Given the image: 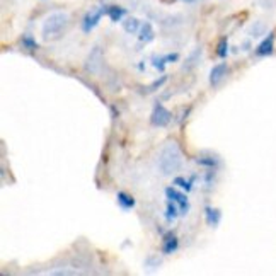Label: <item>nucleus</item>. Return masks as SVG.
Returning <instances> with one entry per match:
<instances>
[{"label":"nucleus","instance_id":"obj_1","mask_svg":"<svg viewBox=\"0 0 276 276\" xmlns=\"http://www.w3.org/2000/svg\"><path fill=\"white\" fill-rule=\"evenodd\" d=\"M182 166V153L181 148L174 140H169L162 145L161 152L157 155V167L164 176H171L181 169Z\"/></svg>","mask_w":276,"mask_h":276},{"label":"nucleus","instance_id":"obj_2","mask_svg":"<svg viewBox=\"0 0 276 276\" xmlns=\"http://www.w3.org/2000/svg\"><path fill=\"white\" fill-rule=\"evenodd\" d=\"M70 22V16L67 12H53L50 14L48 17L43 22V27H41V32H43L45 40H53L58 38L62 32L67 29Z\"/></svg>","mask_w":276,"mask_h":276},{"label":"nucleus","instance_id":"obj_3","mask_svg":"<svg viewBox=\"0 0 276 276\" xmlns=\"http://www.w3.org/2000/svg\"><path fill=\"white\" fill-rule=\"evenodd\" d=\"M104 14H107V7H94V9H91V11L86 14L84 21H82V29L86 31V32H91L97 24H99L101 17L104 16Z\"/></svg>","mask_w":276,"mask_h":276},{"label":"nucleus","instance_id":"obj_4","mask_svg":"<svg viewBox=\"0 0 276 276\" xmlns=\"http://www.w3.org/2000/svg\"><path fill=\"white\" fill-rule=\"evenodd\" d=\"M102 62H104V58H102V50L99 46H94V48L91 50V53H89V57L86 60V70L89 73H99L101 72V67H102Z\"/></svg>","mask_w":276,"mask_h":276},{"label":"nucleus","instance_id":"obj_5","mask_svg":"<svg viewBox=\"0 0 276 276\" xmlns=\"http://www.w3.org/2000/svg\"><path fill=\"white\" fill-rule=\"evenodd\" d=\"M171 113L167 107H164L162 104H155L153 106V111L150 114V123L153 126H159V128H162V126H167L171 123Z\"/></svg>","mask_w":276,"mask_h":276},{"label":"nucleus","instance_id":"obj_6","mask_svg":"<svg viewBox=\"0 0 276 276\" xmlns=\"http://www.w3.org/2000/svg\"><path fill=\"white\" fill-rule=\"evenodd\" d=\"M166 196H167V200L174 201L177 207H179L181 215H186V213L189 212V203H188V198H186L184 193L177 191L176 188H167L166 189Z\"/></svg>","mask_w":276,"mask_h":276},{"label":"nucleus","instance_id":"obj_7","mask_svg":"<svg viewBox=\"0 0 276 276\" xmlns=\"http://www.w3.org/2000/svg\"><path fill=\"white\" fill-rule=\"evenodd\" d=\"M273 50H274V34L269 32L256 48V55H259V57H268V55L273 53Z\"/></svg>","mask_w":276,"mask_h":276},{"label":"nucleus","instance_id":"obj_8","mask_svg":"<svg viewBox=\"0 0 276 276\" xmlns=\"http://www.w3.org/2000/svg\"><path fill=\"white\" fill-rule=\"evenodd\" d=\"M227 72H228L227 63L215 65V67L212 68V72H210V84H212V86H218V84L222 82L223 78H225Z\"/></svg>","mask_w":276,"mask_h":276},{"label":"nucleus","instance_id":"obj_9","mask_svg":"<svg viewBox=\"0 0 276 276\" xmlns=\"http://www.w3.org/2000/svg\"><path fill=\"white\" fill-rule=\"evenodd\" d=\"M153 38H155V32H153L152 24L150 22H143L138 31V40L142 43H150V41H153Z\"/></svg>","mask_w":276,"mask_h":276},{"label":"nucleus","instance_id":"obj_10","mask_svg":"<svg viewBox=\"0 0 276 276\" xmlns=\"http://www.w3.org/2000/svg\"><path fill=\"white\" fill-rule=\"evenodd\" d=\"M179 55L177 53H171V55H166V57H153V67H155L159 72H162L166 68V63H171V62H176Z\"/></svg>","mask_w":276,"mask_h":276},{"label":"nucleus","instance_id":"obj_11","mask_svg":"<svg viewBox=\"0 0 276 276\" xmlns=\"http://www.w3.org/2000/svg\"><path fill=\"white\" fill-rule=\"evenodd\" d=\"M205 217H207V223L210 227H217L220 223V210L217 208H212V207H207L205 208Z\"/></svg>","mask_w":276,"mask_h":276},{"label":"nucleus","instance_id":"obj_12","mask_svg":"<svg viewBox=\"0 0 276 276\" xmlns=\"http://www.w3.org/2000/svg\"><path fill=\"white\" fill-rule=\"evenodd\" d=\"M116 200H118L120 207L123 210H130V208L135 207V198H133V196H130V194H126L125 191H120V193L116 194Z\"/></svg>","mask_w":276,"mask_h":276},{"label":"nucleus","instance_id":"obj_13","mask_svg":"<svg viewBox=\"0 0 276 276\" xmlns=\"http://www.w3.org/2000/svg\"><path fill=\"white\" fill-rule=\"evenodd\" d=\"M125 14H126V9L123 7H118V6L107 7V16H109V19L113 22H120L125 17Z\"/></svg>","mask_w":276,"mask_h":276},{"label":"nucleus","instance_id":"obj_14","mask_svg":"<svg viewBox=\"0 0 276 276\" xmlns=\"http://www.w3.org/2000/svg\"><path fill=\"white\" fill-rule=\"evenodd\" d=\"M140 21L137 19V17H128L125 22H123V29L125 32H128V34H135V32L140 31Z\"/></svg>","mask_w":276,"mask_h":276},{"label":"nucleus","instance_id":"obj_15","mask_svg":"<svg viewBox=\"0 0 276 276\" xmlns=\"http://www.w3.org/2000/svg\"><path fill=\"white\" fill-rule=\"evenodd\" d=\"M177 246H179V242H177V239L174 235H169L164 241V246H162V252L164 254H172V252L177 251Z\"/></svg>","mask_w":276,"mask_h":276},{"label":"nucleus","instance_id":"obj_16","mask_svg":"<svg viewBox=\"0 0 276 276\" xmlns=\"http://www.w3.org/2000/svg\"><path fill=\"white\" fill-rule=\"evenodd\" d=\"M200 60H201V48H196L193 53L189 55L188 60H186V63H184V70H191V68H194L196 65L200 63Z\"/></svg>","mask_w":276,"mask_h":276},{"label":"nucleus","instance_id":"obj_17","mask_svg":"<svg viewBox=\"0 0 276 276\" xmlns=\"http://www.w3.org/2000/svg\"><path fill=\"white\" fill-rule=\"evenodd\" d=\"M266 31H268V29H266L264 22L257 21V22H254V24L249 27V36H251V38H261V36H263Z\"/></svg>","mask_w":276,"mask_h":276},{"label":"nucleus","instance_id":"obj_18","mask_svg":"<svg viewBox=\"0 0 276 276\" xmlns=\"http://www.w3.org/2000/svg\"><path fill=\"white\" fill-rule=\"evenodd\" d=\"M177 215H181L179 212V207L174 203V201H167V210H166V218L169 220V222H172L174 218H177Z\"/></svg>","mask_w":276,"mask_h":276},{"label":"nucleus","instance_id":"obj_19","mask_svg":"<svg viewBox=\"0 0 276 276\" xmlns=\"http://www.w3.org/2000/svg\"><path fill=\"white\" fill-rule=\"evenodd\" d=\"M227 53H228V41H227V38H223V40H220V43H218L217 55L220 58H225Z\"/></svg>","mask_w":276,"mask_h":276},{"label":"nucleus","instance_id":"obj_20","mask_svg":"<svg viewBox=\"0 0 276 276\" xmlns=\"http://www.w3.org/2000/svg\"><path fill=\"white\" fill-rule=\"evenodd\" d=\"M174 184L179 186V188L184 189V191H191V188H193V181H186L184 177H176Z\"/></svg>","mask_w":276,"mask_h":276},{"label":"nucleus","instance_id":"obj_21","mask_svg":"<svg viewBox=\"0 0 276 276\" xmlns=\"http://www.w3.org/2000/svg\"><path fill=\"white\" fill-rule=\"evenodd\" d=\"M196 162L201 164V166H207V167H217L218 166V161L217 159H213V157H198L196 159Z\"/></svg>","mask_w":276,"mask_h":276},{"label":"nucleus","instance_id":"obj_22","mask_svg":"<svg viewBox=\"0 0 276 276\" xmlns=\"http://www.w3.org/2000/svg\"><path fill=\"white\" fill-rule=\"evenodd\" d=\"M45 274H78V271L77 269H63V268H60V269L46 271Z\"/></svg>","mask_w":276,"mask_h":276},{"label":"nucleus","instance_id":"obj_23","mask_svg":"<svg viewBox=\"0 0 276 276\" xmlns=\"http://www.w3.org/2000/svg\"><path fill=\"white\" fill-rule=\"evenodd\" d=\"M22 45H24L27 50H34L36 46H38V43H36L31 36H22Z\"/></svg>","mask_w":276,"mask_h":276},{"label":"nucleus","instance_id":"obj_24","mask_svg":"<svg viewBox=\"0 0 276 276\" xmlns=\"http://www.w3.org/2000/svg\"><path fill=\"white\" fill-rule=\"evenodd\" d=\"M166 81H167V77H166V75H164V77H161V81H155V82H153V84H152V86H150V87H148V92H152V91H153V89H157V87H161V86H162V84H164V82H166Z\"/></svg>","mask_w":276,"mask_h":276},{"label":"nucleus","instance_id":"obj_25","mask_svg":"<svg viewBox=\"0 0 276 276\" xmlns=\"http://www.w3.org/2000/svg\"><path fill=\"white\" fill-rule=\"evenodd\" d=\"M184 2H194V0H184Z\"/></svg>","mask_w":276,"mask_h":276}]
</instances>
